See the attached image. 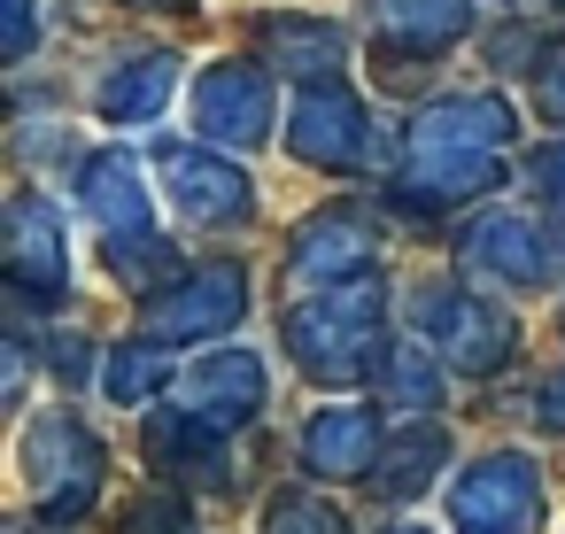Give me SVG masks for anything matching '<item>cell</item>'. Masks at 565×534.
Returning a JSON list of instances; mask_svg holds the SVG:
<instances>
[{
    "mask_svg": "<svg viewBox=\"0 0 565 534\" xmlns=\"http://www.w3.org/2000/svg\"><path fill=\"white\" fill-rule=\"evenodd\" d=\"M511 132H519V125H511V102H503V94H457V102H434V109L411 125L395 202H411V210L472 202V194L495 179Z\"/></svg>",
    "mask_w": 565,
    "mask_h": 534,
    "instance_id": "obj_1",
    "label": "cell"
},
{
    "mask_svg": "<svg viewBox=\"0 0 565 534\" xmlns=\"http://www.w3.org/2000/svg\"><path fill=\"white\" fill-rule=\"evenodd\" d=\"M287 349L310 380L326 387H349V380H372L387 341H380V279H349V287H326L310 302H295L287 318Z\"/></svg>",
    "mask_w": 565,
    "mask_h": 534,
    "instance_id": "obj_2",
    "label": "cell"
},
{
    "mask_svg": "<svg viewBox=\"0 0 565 534\" xmlns=\"http://www.w3.org/2000/svg\"><path fill=\"white\" fill-rule=\"evenodd\" d=\"M17 457H24V488H32V503H40L47 526H78V519L94 511L102 480H109L102 434H94L78 410H63V403H47V410L24 426Z\"/></svg>",
    "mask_w": 565,
    "mask_h": 534,
    "instance_id": "obj_3",
    "label": "cell"
},
{
    "mask_svg": "<svg viewBox=\"0 0 565 534\" xmlns=\"http://www.w3.org/2000/svg\"><path fill=\"white\" fill-rule=\"evenodd\" d=\"M418 333H426L434 356H441L449 372H465V380L503 372L511 349H519L511 310H495L480 287H426V295H418Z\"/></svg>",
    "mask_w": 565,
    "mask_h": 534,
    "instance_id": "obj_4",
    "label": "cell"
},
{
    "mask_svg": "<svg viewBox=\"0 0 565 534\" xmlns=\"http://www.w3.org/2000/svg\"><path fill=\"white\" fill-rule=\"evenodd\" d=\"M248 318V271L241 264H194L163 295H148V333L156 341H202L217 349Z\"/></svg>",
    "mask_w": 565,
    "mask_h": 534,
    "instance_id": "obj_5",
    "label": "cell"
},
{
    "mask_svg": "<svg viewBox=\"0 0 565 534\" xmlns=\"http://www.w3.org/2000/svg\"><path fill=\"white\" fill-rule=\"evenodd\" d=\"M542 511H550L542 464L519 457V449H488V457H472V464L449 480V519H465V526H511V534H534Z\"/></svg>",
    "mask_w": 565,
    "mask_h": 534,
    "instance_id": "obj_6",
    "label": "cell"
},
{
    "mask_svg": "<svg viewBox=\"0 0 565 534\" xmlns=\"http://www.w3.org/2000/svg\"><path fill=\"white\" fill-rule=\"evenodd\" d=\"M264 395H271L264 356H256V349H233V341H217L210 356H194V364L179 372V387H171V403L194 410V418L217 426V434H241V426L264 410Z\"/></svg>",
    "mask_w": 565,
    "mask_h": 534,
    "instance_id": "obj_7",
    "label": "cell"
},
{
    "mask_svg": "<svg viewBox=\"0 0 565 534\" xmlns=\"http://www.w3.org/2000/svg\"><path fill=\"white\" fill-rule=\"evenodd\" d=\"M194 132L210 140V148H264V132H271V78L248 63V55H225V63H210L202 78H194Z\"/></svg>",
    "mask_w": 565,
    "mask_h": 534,
    "instance_id": "obj_8",
    "label": "cell"
},
{
    "mask_svg": "<svg viewBox=\"0 0 565 534\" xmlns=\"http://www.w3.org/2000/svg\"><path fill=\"white\" fill-rule=\"evenodd\" d=\"M163 194L179 202L186 225H241L256 217V186L225 148H163Z\"/></svg>",
    "mask_w": 565,
    "mask_h": 534,
    "instance_id": "obj_9",
    "label": "cell"
},
{
    "mask_svg": "<svg viewBox=\"0 0 565 534\" xmlns=\"http://www.w3.org/2000/svg\"><path fill=\"white\" fill-rule=\"evenodd\" d=\"M287 140H295V156L318 163V171H364V163H372V117H364V102H356L349 86H333V78L295 102Z\"/></svg>",
    "mask_w": 565,
    "mask_h": 534,
    "instance_id": "obj_10",
    "label": "cell"
},
{
    "mask_svg": "<svg viewBox=\"0 0 565 534\" xmlns=\"http://www.w3.org/2000/svg\"><path fill=\"white\" fill-rule=\"evenodd\" d=\"M457 264L472 271V287H542L550 279V233L526 217V210H480Z\"/></svg>",
    "mask_w": 565,
    "mask_h": 534,
    "instance_id": "obj_11",
    "label": "cell"
},
{
    "mask_svg": "<svg viewBox=\"0 0 565 534\" xmlns=\"http://www.w3.org/2000/svg\"><path fill=\"white\" fill-rule=\"evenodd\" d=\"M372 256H380V241H372V225H364L356 210H318V217L295 233L287 271H295L302 295H326V287L372 279Z\"/></svg>",
    "mask_w": 565,
    "mask_h": 534,
    "instance_id": "obj_12",
    "label": "cell"
},
{
    "mask_svg": "<svg viewBox=\"0 0 565 534\" xmlns=\"http://www.w3.org/2000/svg\"><path fill=\"white\" fill-rule=\"evenodd\" d=\"M380 418H372V403H326V410H310L302 418V464L318 472V480H372L380 472Z\"/></svg>",
    "mask_w": 565,
    "mask_h": 534,
    "instance_id": "obj_13",
    "label": "cell"
},
{
    "mask_svg": "<svg viewBox=\"0 0 565 534\" xmlns=\"http://www.w3.org/2000/svg\"><path fill=\"white\" fill-rule=\"evenodd\" d=\"M9 271H17V295H63L71 233H63V210L47 194H17V210H9Z\"/></svg>",
    "mask_w": 565,
    "mask_h": 534,
    "instance_id": "obj_14",
    "label": "cell"
},
{
    "mask_svg": "<svg viewBox=\"0 0 565 534\" xmlns=\"http://www.w3.org/2000/svg\"><path fill=\"white\" fill-rule=\"evenodd\" d=\"M171 86H179V55L140 47V55H125V63L94 86V109H102L109 125H148V117L171 109Z\"/></svg>",
    "mask_w": 565,
    "mask_h": 534,
    "instance_id": "obj_15",
    "label": "cell"
},
{
    "mask_svg": "<svg viewBox=\"0 0 565 534\" xmlns=\"http://www.w3.org/2000/svg\"><path fill=\"white\" fill-rule=\"evenodd\" d=\"M78 210L102 225V233H156L148 225V186H140V163L125 148H102L86 171H78Z\"/></svg>",
    "mask_w": 565,
    "mask_h": 534,
    "instance_id": "obj_16",
    "label": "cell"
},
{
    "mask_svg": "<svg viewBox=\"0 0 565 534\" xmlns=\"http://www.w3.org/2000/svg\"><path fill=\"white\" fill-rule=\"evenodd\" d=\"M264 47H271V63H287V71L310 78V86H326V78L341 71V55H349V40H341L326 17H271V24H264Z\"/></svg>",
    "mask_w": 565,
    "mask_h": 534,
    "instance_id": "obj_17",
    "label": "cell"
},
{
    "mask_svg": "<svg viewBox=\"0 0 565 534\" xmlns=\"http://www.w3.org/2000/svg\"><path fill=\"white\" fill-rule=\"evenodd\" d=\"M449 464V434L441 426H403L395 441H387V457H380V472H372V488L380 495H395V503H411L418 488H434V472Z\"/></svg>",
    "mask_w": 565,
    "mask_h": 534,
    "instance_id": "obj_18",
    "label": "cell"
},
{
    "mask_svg": "<svg viewBox=\"0 0 565 534\" xmlns=\"http://www.w3.org/2000/svg\"><path fill=\"white\" fill-rule=\"evenodd\" d=\"M163 387H179V380H171V356H163L156 333H148V341H125V349L102 356V395H109L117 410H140V403H156Z\"/></svg>",
    "mask_w": 565,
    "mask_h": 534,
    "instance_id": "obj_19",
    "label": "cell"
},
{
    "mask_svg": "<svg viewBox=\"0 0 565 534\" xmlns=\"http://www.w3.org/2000/svg\"><path fill=\"white\" fill-rule=\"evenodd\" d=\"M465 24H472L465 0H380V32H387L395 47H418V55L449 47Z\"/></svg>",
    "mask_w": 565,
    "mask_h": 534,
    "instance_id": "obj_20",
    "label": "cell"
},
{
    "mask_svg": "<svg viewBox=\"0 0 565 534\" xmlns=\"http://www.w3.org/2000/svg\"><path fill=\"white\" fill-rule=\"evenodd\" d=\"M372 380H380V387H387L403 410H426V403H441V356H434V341H426V333H395Z\"/></svg>",
    "mask_w": 565,
    "mask_h": 534,
    "instance_id": "obj_21",
    "label": "cell"
},
{
    "mask_svg": "<svg viewBox=\"0 0 565 534\" xmlns=\"http://www.w3.org/2000/svg\"><path fill=\"white\" fill-rule=\"evenodd\" d=\"M264 534H349V511L326 503V495H310V488H287V495H271Z\"/></svg>",
    "mask_w": 565,
    "mask_h": 534,
    "instance_id": "obj_22",
    "label": "cell"
},
{
    "mask_svg": "<svg viewBox=\"0 0 565 534\" xmlns=\"http://www.w3.org/2000/svg\"><path fill=\"white\" fill-rule=\"evenodd\" d=\"M117 534H186V495H171V488L140 495V503L117 519Z\"/></svg>",
    "mask_w": 565,
    "mask_h": 534,
    "instance_id": "obj_23",
    "label": "cell"
},
{
    "mask_svg": "<svg viewBox=\"0 0 565 534\" xmlns=\"http://www.w3.org/2000/svg\"><path fill=\"white\" fill-rule=\"evenodd\" d=\"M40 47V0H9V55L24 63Z\"/></svg>",
    "mask_w": 565,
    "mask_h": 534,
    "instance_id": "obj_24",
    "label": "cell"
},
{
    "mask_svg": "<svg viewBox=\"0 0 565 534\" xmlns=\"http://www.w3.org/2000/svg\"><path fill=\"white\" fill-rule=\"evenodd\" d=\"M534 418H542V426L565 441V372H550V380L534 387Z\"/></svg>",
    "mask_w": 565,
    "mask_h": 534,
    "instance_id": "obj_25",
    "label": "cell"
},
{
    "mask_svg": "<svg viewBox=\"0 0 565 534\" xmlns=\"http://www.w3.org/2000/svg\"><path fill=\"white\" fill-rule=\"evenodd\" d=\"M534 179H542V202H550V210H557V233H565V148H550V156H542V171H534Z\"/></svg>",
    "mask_w": 565,
    "mask_h": 534,
    "instance_id": "obj_26",
    "label": "cell"
},
{
    "mask_svg": "<svg viewBox=\"0 0 565 534\" xmlns=\"http://www.w3.org/2000/svg\"><path fill=\"white\" fill-rule=\"evenodd\" d=\"M542 102H550V117H565V47L542 63Z\"/></svg>",
    "mask_w": 565,
    "mask_h": 534,
    "instance_id": "obj_27",
    "label": "cell"
},
{
    "mask_svg": "<svg viewBox=\"0 0 565 534\" xmlns=\"http://www.w3.org/2000/svg\"><path fill=\"white\" fill-rule=\"evenodd\" d=\"M380 534H434V526H426V519H387Z\"/></svg>",
    "mask_w": 565,
    "mask_h": 534,
    "instance_id": "obj_28",
    "label": "cell"
},
{
    "mask_svg": "<svg viewBox=\"0 0 565 534\" xmlns=\"http://www.w3.org/2000/svg\"><path fill=\"white\" fill-rule=\"evenodd\" d=\"M125 9H179V0H125Z\"/></svg>",
    "mask_w": 565,
    "mask_h": 534,
    "instance_id": "obj_29",
    "label": "cell"
},
{
    "mask_svg": "<svg viewBox=\"0 0 565 534\" xmlns=\"http://www.w3.org/2000/svg\"><path fill=\"white\" fill-rule=\"evenodd\" d=\"M465 534H511V526H465Z\"/></svg>",
    "mask_w": 565,
    "mask_h": 534,
    "instance_id": "obj_30",
    "label": "cell"
}]
</instances>
